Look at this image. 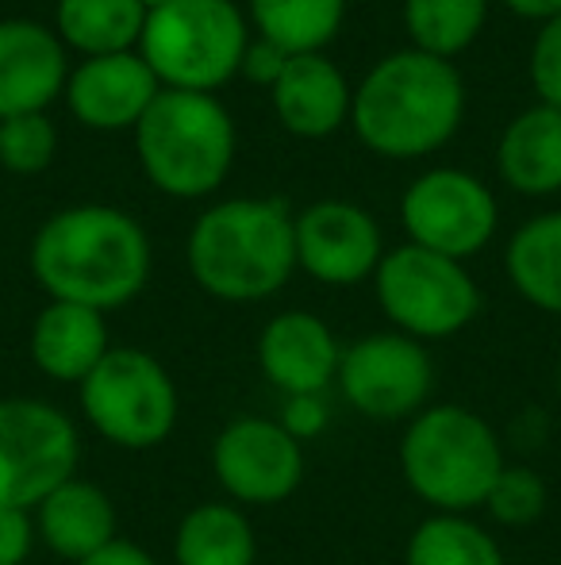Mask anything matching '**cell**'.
I'll use <instances>...</instances> for the list:
<instances>
[{"label":"cell","instance_id":"f1b7e54d","mask_svg":"<svg viewBox=\"0 0 561 565\" xmlns=\"http://www.w3.org/2000/svg\"><path fill=\"white\" fill-rule=\"evenodd\" d=\"M527 74H531V85L539 93V105H550L561 113V15L539 28Z\"/></svg>","mask_w":561,"mask_h":565},{"label":"cell","instance_id":"8992f818","mask_svg":"<svg viewBox=\"0 0 561 565\" xmlns=\"http://www.w3.org/2000/svg\"><path fill=\"white\" fill-rule=\"evenodd\" d=\"M250 31L235 0H173L147 12L139 54L162 89L208 93L239 77Z\"/></svg>","mask_w":561,"mask_h":565},{"label":"cell","instance_id":"484cf974","mask_svg":"<svg viewBox=\"0 0 561 565\" xmlns=\"http://www.w3.org/2000/svg\"><path fill=\"white\" fill-rule=\"evenodd\" d=\"M488 0H404V28L412 51L454 62L485 31Z\"/></svg>","mask_w":561,"mask_h":565},{"label":"cell","instance_id":"836d02e7","mask_svg":"<svg viewBox=\"0 0 561 565\" xmlns=\"http://www.w3.org/2000/svg\"><path fill=\"white\" fill-rule=\"evenodd\" d=\"M504 4L516 15H524V20H539V23L561 15V0H504Z\"/></svg>","mask_w":561,"mask_h":565},{"label":"cell","instance_id":"30bf717a","mask_svg":"<svg viewBox=\"0 0 561 565\" xmlns=\"http://www.w3.org/2000/svg\"><path fill=\"white\" fill-rule=\"evenodd\" d=\"M335 385L362 419L408 424L431 408L434 362L423 342L400 331H377L343 347Z\"/></svg>","mask_w":561,"mask_h":565},{"label":"cell","instance_id":"7a4b0ae2","mask_svg":"<svg viewBox=\"0 0 561 565\" xmlns=\"http://www.w3.org/2000/svg\"><path fill=\"white\" fill-rule=\"evenodd\" d=\"M465 116V82L454 62L423 51L385 54L358 82L350 127L374 154L412 162L446 147Z\"/></svg>","mask_w":561,"mask_h":565},{"label":"cell","instance_id":"cb8c5ba5","mask_svg":"<svg viewBox=\"0 0 561 565\" xmlns=\"http://www.w3.org/2000/svg\"><path fill=\"white\" fill-rule=\"evenodd\" d=\"M250 20L284 54H323L343 31L346 0H250Z\"/></svg>","mask_w":561,"mask_h":565},{"label":"cell","instance_id":"e575fe53","mask_svg":"<svg viewBox=\"0 0 561 565\" xmlns=\"http://www.w3.org/2000/svg\"><path fill=\"white\" fill-rule=\"evenodd\" d=\"M147 12H158V8H165V4H173V0H139Z\"/></svg>","mask_w":561,"mask_h":565},{"label":"cell","instance_id":"3957f363","mask_svg":"<svg viewBox=\"0 0 561 565\" xmlns=\"http://www.w3.org/2000/svg\"><path fill=\"white\" fill-rule=\"evenodd\" d=\"M188 274L224 305L270 300L296 274V235L284 201L235 196L196 216L185 243Z\"/></svg>","mask_w":561,"mask_h":565},{"label":"cell","instance_id":"d4e9b609","mask_svg":"<svg viewBox=\"0 0 561 565\" xmlns=\"http://www.w3.org/2000/svg\"><path fill=\"white\" fill-rule=\"evenodd\" d=\"M404 565H508L504 546L470 515L431 512L416 523L404 546Z\"/></svg>","mask_w":561,"mask_h":565},{"label":"cell","instance_id":"9a60e30c","mask_svg":"<svg viewBox=\"0 0 561 565\" xmlns=\"http://www.w3.org/2000/svg\"><path fill=\"white\" fill-rule=\"evenodd\" d=\"M343 347L335 331L312 312H281L258 335V370L270 388L289 396H323L338 377Z\"/></svg>","mask_w":561,"mask_h":565},{"label":"cell","instance_id":"ffe728a7","mask_svg":"<svg viewBox=\"0 0 561 565\" xmlns=\"http://www.w3.org/2000/svg\"><path fill=\"white\" fill-rule=\"evenodd\" d=\"M496 170L524 196H554L561 189V113L550 105L524 108L500 135Z\"/></svg>","mask_w":561,"mask_h":565},{"label":"cell","instance_id":"d6986e66","mask_svg":"<svg viewBox=\"0 0 561 565\" xmlns=\"http://www.w3.org/2000/svg\"><path fill=\"white\" fill-rule=\"evenodd\" d=\"M31 515H35L39 543L69 565L85 562L89 554L105 551L108 543L120 539L112 497L85 477H69L66 484H58Z\"/></svg>","mask_w":561,"mask_h":565},{"label":"cell","instance_id":"4fadbf2b","mask_svg":"<svg viewBox=\"0 0 561 565\" xmlns=\"http://www.w3.org/2000/svg\"><path fill=\"white\" fill-rule=\"evenodd\" d=\"M292 235H296V269L331 289L369 281L385 258L377 220L362 204L338 196L315 201L300 216H292Z\"/></svg>","mask_w":561,"mask_h":565},{"label":"cell","instance_id":"1f68e13d","mask_svg":"<svg viewBox=\"0 0 561 565\" xmlns=\"http://www.w3.org/2000/svg\"><path fill=\"white\" fill-rule=\"evenodd\" d=\"M278 424L296 443H308L315 435H323V427H327V404H323V396H289Z\"/></svg>","mask_w":561,"mask_h":565},{"label":"cell","instance_id":"4dcf8cb0","mask_svg":"<svg viewBox=\"0 0 561 565\" xmlns=\"http://www.w3.org/2000/svg\"><path fill=\"white\" fill-rule=\"evenodd\" d=\"M292 54H284L281 46H273L270 39H250L247 54H242L239 74L247 77L250 85H262V89H273L281 82L284 66H289Z\"/></svg>","mask_w":561,"mask_h":565},{"label":"cell","instance_id":"7402d4cb","mask_svg":"<svg viewBox=\"0 0 561 565\" xmlns=\"http://www.w3.org/2000/svg\"><path fill=\"white\" fill-rule=\"evenodd\" d=\"M147 8L139 0H58L54 4V35L66 51L85 58L139 51Z\"/></svg>","mask_w":561,"mask_h":565},{"label":"cell","instance_id":"f546056e","mask_svg":"<svg viewBox=\"0 0 561 565\" xmlns=\"http://www.w3.org/2000/svg\"><path fill=\"white\" fill-rule=\"evenodd\" d=\"M35 539V515L0 504V565H28Z\"/></svg>","mask_w":561,"mask_h":565},{"label":"cell","instance_id":"277c9868","mask_svg":"<svg viewBox=\"0 0 561 565\" xmlns=\"http://www.w3.org/2000/svg\"><path fill=\"white\" fill-rule=\"evenodd\" d=\"M504 443L481 412L465 404H431L408 419L400 439V473L431 512L470 515L485 508L504 473Z\"/></svg>","mask_w":561,"mask_h":565},{"label":"cell","instance_id":"8fae6325","mask_svg":"<svg viewBox=\"0 0 561 565\" xmlns=\"http://www.w3.org/2000/svg\"><path fill=\"white\" fill-rule=\"evenodd\" d=\"M400 224L408 243L434 250L442 258L470 262L493 243L500 227L496 196L477 173L439 166L427 170L400 196Z\"/></svg>","mask_w":561,"mask_h":565},{"label":"cell","instance_id":"603a6c76","mask_svg":"<svg viewBox=\"0 0 561 565\" xmlns=\"http://www.w3.org/2000/svg\"><path fill=\"white\" fill-rule=\"evenodd\" d=\"M504 269L531 308L561 316V212L527 220L504 250Z\"/></svg>","mask_w":561,"mask_h":565},{"label":"cell","instance_id":"6da1fadb","mask_svg":"<svg viewBox=\"0 0 561 565\" xmlns=\"http://www.w3.org/2000/svg\"><path fill=\"white\" fill-rule=\"evenodd\" d=\"M31 277L51 300L116 312L150 281V238L136 216L112 204H74L31 238Z\"/></svg>","mask_w":561,"mask_h":565},{"label":"cell","instance_id":"ac0fdd59","mask_svg":"<svg viewBox=\"0 0 561 565\" xmlns=\"http://www.w3.org/2000/svg\"><path fill=\"white\" fill-rule=\"evenodd\" d=\"M31 362L46 381L58 385H82L112 350L108 339L105 312H93L82 305H66V300H51L31 323Z\"/></svg>","mask_w":561,"mask_h":565},{"label":"cell","instance_id":"52a82bcc","mask_svg":"<svg viewBox=\"0 0 561 565\" xmlns=\"http://www.w3.org/2000/svg\"><path fill=\"white\" fill-rule=\"evenodd\" d=\"M85 424L108 447L142 454L162 447L181 416L170 370L142 347H112L105 362L77 385Z\"/></svg>","mask_w":561,"mask_h":565},{"label":"cell","instance_id":"2e32d148","mask_svg":"<svg viewBox=\"0 0 561 565\" xmlns=\"http://www.w3.org/2000/svg\"><path fill=\"white\" fill-rule=\"evenodd\" d=\"M69 62L54 28L0 20V119L46 113L66 93Z\"/></svg>","mask_w":561,"mask_h":565},{"label":"cell","instance_id":"7c38bea8","mask_svg":"<svg viewBox=\"0 0 561 565\" xmlns=\"http://www.w3.org/2000/svg\"><path fill=\"white\" fill-rule=\"evenodd\" d=\"M212 473L239 508L284 504L304 484V443L270 416H239L212 443Z\"/></svg>","mask_w":561,"mask_h":565},{"label":"cell","instance_id":"e0dca14e","mask_svg":"<svg viewBox=\"0 0 561 565\" xmlns=\"http://www.w3.org/2000/svg\"><path fill=\"white\" fill-rule=\"evenodd\" d=\"M273 113L296 139H327L350 124L354 89L327 54H292L281 82L270 89Z\"/></svg>","mask_w":561,"mask_h":565},{"label":"cell","instance_id":"9c48e42d","mask_svg":"<svg viewBox=\"0 0 561 565\" xmlns=\"http://www.w3.org/2000/svg\"><path fill=\"white\" fill-rule=\"evenodd\" d=\"M77 424L39 396H0V504L35 512L58 484L77 477Z\"/></svg>","mask_w":561,"mask_h":565},{"label":"cell","instance_id":"83f0119b","mask_svg":"<svg viewBox=\"0 0 561 565\" xmlns=\"http://www.w3.org/2000/svg\"><path fill=\"white\" fill-rule=\"evenodd\" d=\"M54 154H58V127L46 113L0 119V166L8 173H20V178L43 173Z\"/></svg>","mask_w":561,"mask_h":565},{"label":"cell","instance_id":"ba28073f","mask_svg":"<svg viewBox=\"0 0 561 565\" xmlns=\"http://www.w3.org/2000/svg\"><path fill=\"white\" fill-rule=\"evenodd\" d=\"M374 292L392 331L423 347L454 339L481 312V289L465 262L442 258L416 243L385 250L374 274Z\"/></svg>","mask_w":561,"mask_h":565},{"label":"cell","instance_id":"d6a6232c","mask_svg":"<svg viewBox=\"0 0 561 565\" xmlns=\"http://www.w3.org/2000/svg\"><path fill=\"white\" fill-rule=\"evenodd\" d=\"M77 565H158V558L147 551V546L131 543V539H116V543H108L105 551L89 554V558L77 562Z\"/></svg>","mask_w":561,"mask_h":565},{"label":"cell","instance_id":"5bb4252c","mask_svg":"<svg viewBox=\"0 0 561 565\" xmlns=\"http://www.w3.org/2000/svg\"><path fill=\"white\" fill-rule=\"evenodd\" d=\"M162 93L154 70L142 62L139 51L105 54V58H82L69 70L66 105L77 124L93 131H136L154 97Z\"/></svg>","mask_w":561,"mask_h":565},{"label":"cell","instance_id":"4316f807","mask_svg":"<svg viewBox=\"0 0 561 565\" xmlns=\"http://www.w3.org/2000/svg\"><path fill=\"white\" fill-rule=\"evenodd\" d=\"M547 504H550V492H547L542 473H535V469H527V466H504V473L496 477L493 492L485 497L481 512H485L496 527L524 531L542 520Z\"/></svg>","mask_w":561,"mask_h":565},{"label":"cell","instance_id":"44dd1931","mask_svg":"<svg viewBox=\"0 0 561 565\" xmlns=\"http://www.w3.org/2000/svg\"><path fill=\"white\" fill-rule=\"evenodd\" d=\"M173 565H258V539L247 508L204 500L173 531Z\"/></svg>","mask_w":561,"mask_h":565},{"label":"cell","instance_id":"5b68a950","mask_svg":"<svg viewBox=\"0 0 561 565\" xmlns=\"http://www.w3.org/2000/svg\"><path fill=\"white\" fill-rule=\"evenodd\" d=\"M235 119L208 93L162 89L136 124L142 178L173 201H204L235 162Z\"/></svg>","mask_w":561,"mask_h":565}]
</instances>
